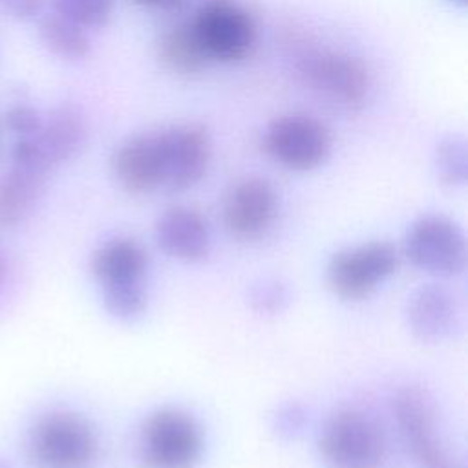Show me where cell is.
I'll return each instance as SVG.
<instances>
[{"label":"cell","instance_id":"cell-1","mask_svg":"<svg viewBox=\"0 0 468 468\" xmlns=\"http://www.w3.org/2000/svg\"><path fill=\"white\" fill-rule=\"evenodd\" d=\"M300 80L327 104L356 112L371 91V71L366 62L347 51L302 42L292 58Z\"/></svg>","mask_w":468,"mask_h":468},{"label":"cell","instance_id":"cell-2","mask_svg":"<svg viewBox=\"0 0 468 468\" xmlns=\"http://www.w3.org/2000/svg\"><path fill=\"white\" fill-rule=\"evenodd\" d=\"M148 252L132 238H113L91 256V272L101 285L106 311L121 320H137L148 303L144 276Z\"/></svg>","mask_w":468,"mask_h":468},{"label":"cell","instance_id":"cell-3","mask_svg":"<svg viewBox=\"0 0 468 468\" xmlns=\"http://www.w3.org/2000/svg\"><path fill=\"white\" fill-rule=\"evenodd\" d=\"M318 452L329 468H382L388 442L371 415L344 408L335 411L322 426Z\"/></svg>","mask_w":468,"mask_h":468},{"label":"cell","instance_id":"cell-4","mask_svg":"<svg viewBox=\"0 0 468 468\" xmlns=\"http://www.w3.org/2000/svg\"><path fill=\"white\" fill-rule=\"evenodd\" d=\"M88 126L73 104H58L42 115L40 126L13 146V165L48 176L55 166L73 159L84 146Z\"/></svg>","mask_w":468,"mask_h":468},{"label":"cell","instance_id":"cell-5","mask_svg":"<svg viewBox=\"0 0 468 468\" xmlns=\"http://www.w3.org/2000/svg\"><path fill=\"white\" fill-rule=\"evenodd\" d=\"M190 24L208 62H239L256 46V20L238 0H205L190 16Z\"/></svg>","mask_w":468,"mask_h":468},{"label":"cell","instance_id":"cell-6","mask_svg":"<svg viewBox=\"0 0 468 468\" xmlns=\"http://www.w3.org/2000/svg\"><path fill=\"white\" fill-rule=\"evenodd\" d=\"M203 452L196 419L179 408H161L143 422L137 455L144 468H194Z\"/></svg>","mask_w":468,"mask_h":468},{"label":"cell","instance_id":"cell-7","mask_svg":"<svg viewBox=\"0 0 468 468\" xmlns=\"http://www.w3.org/2000/svg\"><path fill=\"white\" fill-rule=\"evenodd\" d=\"M27 446L40 468H88L97 457L99 442L82 415L53 411L33 426Z\"/></svg>","mask_w":468,"mask_h":468},{"label":"cell","instance_id":"cell-8","mask_svg":"<svg viewBox=\"0 0 468 468\" xmlns=\"http://www.w3.org/2000/svg\"><path fill=\"white\" fill-rule=\"evenodd\" d=\"M261 144L278 165L307 172L327 161L333 150V135L318 117L307 112H289L267 124Z\"/></svg>","mask_w":468,"mask_h":468},{"label":"cell","instance_id":"cell-9","mask_svg":"<svg viewBox=\"0 0 468 468\" xmlns=\"http://www.w3.org/2000/svg\"><path fill=\"white\" fill-rule=\"evenodd\" d=\"M404 254L420 271L435 276H455L466 267V238L453 219L426 214L408 229Z\"/></svg>","mask_w":468,"mask_h":468},{"label":"cell","instance_id":"cell-10","mask_svg":"<svg viewBox=\"0 0 468 468\" xmlns=\"http://www.w3.org/2000/svg\"><path fill=\"white\" fill-rule=\"evenodd\" d=\"M393 415L420 468H464L439 433L433 404L422 389L413 386L399 389L393 399Z\"/></svg>","mask_w":468,"mask_h":468},{"label":"cell","instance_id":"cell-11","mask_svg":"<svg viewBox=\"0 0 468 468\" xmlns=\"http://www.w3.org/2000/svg\"><path fill=\"white\" fill-rule=\"evenodd\" d=\"M399 267V250L389 241H367L333 254L327 283L344 300L369 296Z\"/></svg>","mask_w":468,"mask_h":468},{"label":"cell","instance_id":"cell-12","mask_svg":"<svg viewBox=\"0 0 468 468\" xmlns=\"http://www.w3.org/2000/svg\"><path fill=\"white\" fill-rule=\"evenodd\" d=\"M163 168L166 190H186L199 183L210 165L212 141L199 122H181L161 128Z\"/></svg>","mask_w":468,"mask_h":468},{"label":"cell","instance_id":"cell-13","mask_svg":"<svg viewBox=\"0 0 468 468\" xmlns=\"http://www.w3.org/2000/svg\"><path fill=\"white\" fill-rule=\"evenodd\" d=\"M278 214V194L263 177H243L236 181L221 207L225 229L238 239H256L274 223Z\"/></svg>","mask_w":468,"mask_h":468},{"label":"cell","instance_id":"cell-14","mask_svg":"<svg viewBox=\"0 0 468 468\" xmlns=\"http://www.w3.org/2000/svg\"><path fill=\"white\" fill-rule=\"evenodd\" d=\"M112 174L121 188L130 194H150L163 188L161 130L141 132L122 141L112 155Z\"/></svg>","mask_w":468,"mask_h":468},{"label":"cell","instance_id":"cell-15","mask_svg":"<svg viewBox=\"0 0 468 468\" xmlns=\"http://www.w3.org/2000/svg\"><path fill=\"white\" fill-rule=\"evenodd\" d=\"M406 322L417 340L439 344L461 329V311L455 296L448 289L437 283H426L410 294Z\"/></svg>","mask_w":468,"mask_h":468},{"label":"cell","instance_id":"cell-16","mask_svg":"<svg viewBox=\"0 0 468 468\" xmlns=\"http://www.w3.org/2000/svg\"><path fill=\"white\" fill-rule=\"evenodd\" d=\"M155 241L172 258L186 263L201 261L210 252V227L194 207L176 205L155 221Z\"/></svg>","mask_w":468,"mask_h":468},{"label":"cell","instance_id":"cell-17","mask_svg":"<svg viewBox=\"0 0 468 468\" xmlns=\"http://www.w3.org/2000/svg\"><path fill=\"white\" fill-rule=\"evenodd\" d=\"M40 172L13 165L0 177V227H13L35 208L46 185Z\"/></svg>","mask_w":468,"mask_h":468},{"label":"cell","instance_id":"cell-18","mask_svg":"<svg viewBox=\"0 0 468 468\" xmlns=\"http://www.w3.org/2000/svg\"><path fill=\"white\" fill-rule=\"evenodd\" d=\"M157 55L170 71L179 75L197 73L208 64L190 18L179 20L161 33L157 40Z\"/></svg>","mask_w":468,"mask_h":468},{"label":"cell","instance_id":"cell-19","mask_svg":"<svg viewBox=\"0 0 468 468\" xmlns=\"http://www.w3.org/2000/svg\"><path fill=\"white\" fill-rule=\"evenodd\" d=\"M42 44L57 57L80 60L90 53V38L84 27L58 13L46 15L38 24Z\"/></svg>","mask_w":468,"mask_h":468},{"label":"cell","instance_id":"cell-20","mask_svg":"<svg viewBox=\"0 0 468 468\" xmlns=\"http://www.w3.org/2000/svg\"><path fill=\"white\" fill-rule=\"evenodd\" d=\"M437 177L448 186H464L468 181V144L463 135H448L435 148Z\"/></svg>","mask_w":468,"mask_h":468},{"label":"cell","instance_id":"cell-21","mask_svg":"<svg viewBox=\"0 0 468 468\" xmlns=\"http://www.w3.org/2000/svg\"><path fill=\"white\" fill-rule=\"evenodd\" d=\"M55 13L84 29L102 27L113 13V0H51Z\"/></svg>","mask_w":468,"mask_h":468},{"label":"cell","instance_id":"cell-22","mask_svg":"<svg viewBox=\"0 0 468 468\" xmlns=\"http://www.w3.org/2000/svg\"><path fill=\"white\" fill-rule=\"evenodd\" d=\"M249 302L260 314H276L289 302V289L276 278H261L250 285Z\"/></svg>","mask_w":468,"mask_h":468},{"label":"cell","instance_id":"cell-23","mask_svg":"<svg viewBox=\"0 0 468 468\" xmlns=\"http://www.w3.org/2000/svg\"><path fill=\"white\" fill-rule=\"evenodd\" d=\"M305 420H307L305 411L296 402H287V404L280 406L276 410V413L272 415V426L283 437H294V435L302 433Z\"/></svg>","mask_w":468,"mask_h":468},{"label":"cell","instance_id":"cell-24","mask_svg":"<svg viewBox=\"0 0 468 468\" xmlns=\"http://www.w3.org/2000/svg\"><path fill=\"white\" fill-rule=\"evenodd\" d=\"M40 121H42L40 112H37L29 104H15L5 113V124L18 137H27V135L35 133L37 128L40 126Z\"/></svg>","mask_w":468,"mask_h":468},{"label":"cell","instance_id":"cell-25","mask_svg":"<svg viewBox=\"0 0 468 468\" xmlns=\"http://www.w3.org/2000/svg\"><path fill=\"white\" fill-rule=\"evenodd\" d=\"M42 7L44 0H0V11L18 20L35 18Z\"/></svg>","mask_w":468,"mask_h":468},{"label":"cell","instance_id":"cell-26","mask_svg":"<svg viewBox=\"0 0 468 468\" xmlns=\"http://www.w3.org/2000/svg\"><path fill=\"white\" fill-rule=\"evenodd\" d=\"M135 2L137 5H143V7H155V9H174V7H179L183 5L185 2L188 0H132Z\"/></svg>","mask_w":468,"mask_h":468},{"label":"cell","instance_id":"cell-27","mask_svg":"<svg viewBox=\"0 0 468 468\" xmlns=\"http://www.w3.org/2000/svg\"><path fill=\"white\" fill-rule=\"evenodd\" d=\"M450 2H455V4H459V5H464V4H466V0H450Z\"/></svg>","mask_w":468,"mask_h":468}]
</instances>
